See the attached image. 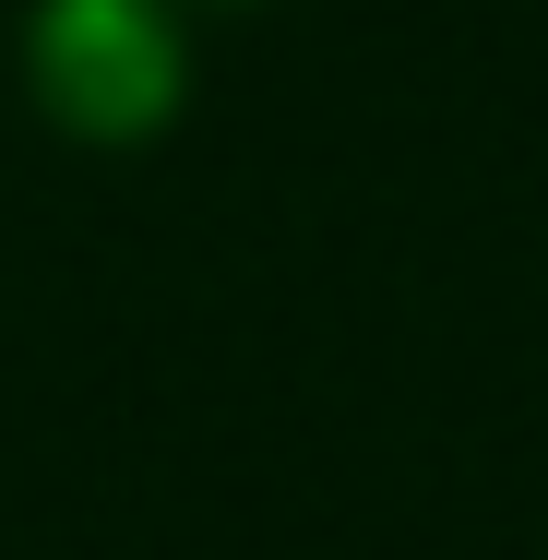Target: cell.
<instances>
[{
  "label": "cell",
  "mask_w": 548,
  "mask_h": 560,
  "mask_svg": "<svg viewBox=\"0 0 548 560\" xmlns=\"http://www.w3.org/2000/svg\"><path fill=\"white\" fill-rule=\"evenodd\" d=\"M36 84L96 131H131L167 96V24L143 0H48L36 12Z\"/></svg>",
  "instance_id": "1"
}]
</instances>
